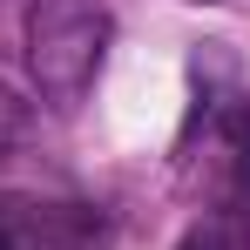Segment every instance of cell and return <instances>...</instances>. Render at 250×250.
Wrapping results in <instances>:
<instances>
[{"label": "cell", "mask_w": 250, "mask_h": 250, "mask_svg": "<svg viewBox=\"0 0 250 250\" xmlns=\"http://www.w3.org/2000/svg\"><path fill=\"white\" fill-rule=\"evenodd\" d=\"M108 54V7L102 0H34L27 7V75L47 102H82Z\"/></svg>", "instance_id": "cell-1"}, {"label": "cell", "mask_w": 250, "mask_h": 250, "mask_svg": "<svg viewBox=\"0 0 250 250\" xmlns=\"http://www.w3.org/2000/svg\"><path fill=\"white\" fill-rule=\"evenodd\" d=\"M27 135H34V115H27V102H21L14 88L0 82V149H21Z\"/></svg>", "instance_id": "cell-2"}, {"label": "cell", "mask_w": 250, "mask_h": 250, "mask_svg": "<svg viewBox=\"0 0 250 250\" xmlns=\"http://www.w3.org/2000/svg\"><path fill=\"white\" fill-rule=\"evenodd\" d=\"M176 250H223V230H216V223H196V230H189Z\"/></svg>", "instance_id": "cell-3"}, {"label": "cell", "mask_w": 250, "mask_h": 250, "mask_svg": "<svg viewBox=\"0 0 250 250\" xmlns=\"http://www.w3.org/2000/svg\"><path fill=\"white\" fill-rule=\"evenodd\" d=\"M0 250H21V244H14V230H7V223H0Z\"/></svg>", "instance_id": "cell-4"}, {"label": "cell", "mask_w": 250, "mask_h": 250, "mask_svg": "<svg viewBox=\"0 0 250 250\" xmlns=\"http://www.w3.org/2000/svg\"><path fill=\"white\" fill-rule=\"evenodd\" d=\"M244 189H250V156H244Z\"/></svg>", "instance_id": "cell-5"}, {"label": "cell", "mask_w": 250, "mask_h": 250, "mask_svg": "<svg viewBox=\"0 0 250 250\" xmlns=\"http://www.w3.org/2000/svg\"><path fill=\"white\" fill-rule=\"evenodd\" d=\"M196 7H216V0H196Z\"/></svg>", "instance_id": "cell-6"}]
</instances>
